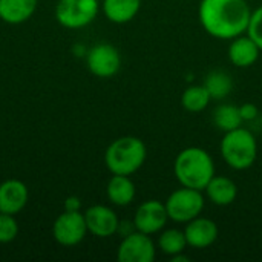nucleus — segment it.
I'll return each mask as SVG.
<instances>
[{
  "instance_id": "nucleus-4",
  "label": "nucleus",
  "mask_w": 262,
  "mask_h": 262,
  "mask_svg": "<svg viewBox=\"0 0 262 262\" xmlns=\"http://www.w3.org/2000/svg\"><path fill=\"white\" fill-rule=\"evenodd\" d=\"M220 152L226 164L235 170L250 169L258 157V143L255 135L244 127L224 132Z\"/></svg>"
},
{
  "instance_id": "nucleus-18",
  "label": "nucleus",
  "mask_w": 262,
  "mask_h": 262,
  "mask_svg": "<svg viewBox=\"0 0 262 262\" xmlns=\"http://www.w3.org/2000/svg\"><path fill=\"white\" fill-rule=\"evenodd\" d=\"M106 195L118 207L129 206L135 198V184L127 175H114L107 183Z\"/></svg>"
},
{
  "instance_id": "nucleus-17",
  "label": "nucleus",
  "mask_w": 262,
  "mask_h": 262,
  "mask_svg": "<svg viewBox=\"0 0 262 262\" xmlns=\"http://www.w3.org/2000/svg\"><path fill=\"white\" fill-rule=\"evenodd\" d=\"M141 0H103V12L112 23L123 25L137 17Z\"/></svg>"
},
{
  "instance_id": "nucleus-8",
  "label": "nucleus",
  "mask_w": 262,
  "mask_h": 262,
  "mask_svg": "<svg viewBox=\"0 0 262 262\" xmlns=\"http://www.w3.org/2000/svg\"><path fill=\"white\" fill-rule=\"evenodd\" d=\"M86 63L91 74L98 78H111L121 68V55L114 45L98 43L86 54Z\"/></svg>"
},
{
  "instance_id": "nucleus-22",
  "label": "nucleus",
  "mask_w": 262,
  "mask_h": 262,
  "mask_svg": "<svg viewBox=\"0 0 262 262\" xmlns=\"http://www.w3.org/2000/svg\"><path fill=\"white\" fill-rule=\"evenodd\" d=\"M186 247H187V239H186L184 230L167 229L158 238V249L170 258L178 253H183Z\"/></svg>"
},
{
  "instance_id": "nucleus-10",
  "label": "nucleus",
  "mask_w": 262,
  "mask_h": 262,
  "mask_svg": "<svg viewBox=\"0 0 262 262\" xmlns=\"http://www.w3.org/2000/svg\"><path fill=\"white\" fill-rule=\"evenodd\" d=\"M169 215L166 210V204L158 200H147L135 212L134 226L138 232L146 235L158 233L167 224Z\"/></svg>"
},
{
  "instance_id": "nucleus-23",
  "label": "nucleus",
  "mask_w": 262,
  "mask_h": 262,
  "mask_svg": "<svg viewBox=\"0 0 262 262\" xmlns=\"http://www.w3.org/2000/svg\"><path fill=\"white\" fill-rule=\"evenodd\" d=\"M18 235V224L14 215L0 212V244L12 243Z\"/></svg>"
},
{
  "instance_id": "nucleus-19",
  "label": "nucleus",
  "mask_w": 262,
  "mask_h": 262,
  "mask_svg": "<svg viewBox=\"0 0 262 262\" xmlns=\"http://www.w3.org/2000/svg\"><path fill=\"white\" fill-rule=\"evenodd\" d=\"M212 101V97L204 84L189 86L181 95V104L189 112H201Z\"/></svg>"
},
{
  "instance_id": "nucleus-13",
  "label": "nucleus",
  "mask_w": 262,
  "mask_h": 262,
  "mask_svg": "<svg viewBox=\"0 0 262 262\" xmlns=\"http://www.w3.org/2000/svg\"><path fill=\"white\" fill-rule=\"evenodd\" d=\"M187 246L193 249H207L218 239V226L215 221L203 216H196L187 223L184 229Z\"/></svg>"
},
{
  "instance_id": "nucleus-14",
  "label": "nucleus",
  "mask_w": 262,
  "mask_h": 262,
  "mask_svg": "<svg viewBox=\"0 0 262 262\" xmlns=\"http://www.w3.org/2000/svg\"><path fill=\"white\" fill-rule=\"evenodd\" d=\"M261 54V48L250 35H238L232 38L229 46V60L233 66L238 68H250L253 66Z\"/></svg>"
},
{
  "instance_id": "nucleus-24",
  "label": "nucleus",
  "mask_w": 262,
  "mask_h": 262,
  "mask_svg": "<svg viewBox=\"0 0 262 262\" xmlns=\"http://www.w3.org/2000/svg\"><path fill=\"white\" fill-rule=\"evenodd\" d=\"M247 35H250L262 51V6L252 11L250 23L247 28Z\"/></svg>"
},
{
  "instance_id": "nucleus-16",
  "label": "nucleus",
  "mask_w": 262,
  "mask_h": 262,
  "mask_svg": "<svg viewBox=\"0 0 262 262\" xmlns=\"http://www.w3.org/2000/svg\"><path fill=\"white\" fill-rule=\"evenodd\" d=\"M37 5L38 0H0V18L9 25H20L34 15Z\"/></svg>"
},
{
  "instance_id": "nucleus-9",
  "label": "nucleus",
  "mask_w": 262,
  "mask_h": 262,
  "mask_svg": "<svg viewBox=\"0 0 262 262\" xmlns=\"http://www.w3.org/2000/svg\"><path fill=\"white\" fill-rule=\"evenodd\" d=\"M155 256L157 249L150 235L138 230L123 236L117 250V259L120 262H152Z\"/></svg>"
},
{
  "instance_id": "nucleus-27",
  "label": "nucleus",
  "mask_w": 262,
  "mask_h": 262,
  "mask_svg": "<svg viewBox=\"0 0 262 262\" xmlns=\"http://www.w3.org/2000/svg\"><path fill=\"white\" fill-rule=\"evenodd\" d=\"M170 261L172 262H189L190 261V258H189V256H184L183 253H178V255L172 256V258H170Z\"/></svg>"
},
{
  "instance_id": "nucleus-26",
  "label": "nucleus",
  "mask_w": 262,
  "mask_h": 262,
  "mask_svg": "<svg viewBox=\"0 0 262 262\" xmlns=\"http://www.w3.org/2000/svg\"><path fill=\"white\" fill-rule=\"evenodd\" d=\"M64 210L68 212H80L81 210V201L77 196H68L64 201Z\"/></svg>"
},
{
  "instance_id": "nucleus-6",
  "label": "nucleus",
  "mask_w": 262,
  "mask_h": 262,
  "mask_svg": "<svg viewBox=\"0 0 262 262\" xmlns=\"http://www.w3.org/2000/svg\"><path fill=\"white\" fill-rule=\"evenodd\" d=\"M98 11V0H58L55 18L63 28L80 29L91 25L97 18Z\"/></svg>"
},
{
  "instance_id": "nucleus-7",
  "label": "nucleus",
  "mask_w": 262,
  "mask_h": 262,
  "mask_svg": "<svg viewBox=\"0 0 262 262\" xmlns=\"http://www.w3.org/2000/svg\"><path fill=\"white\" fill-rule=\"evenodd\" d=\"M88 226L84 220V213L81 212H68L64 210L60 216H57L52 226L54 239L64 247H74L80 244L88 235Z\"/></svg>"
},
{
  "instance_id": "nucleus-5",
  "label": "nucleus",
  "mask_w": 262,
  "mask_h": 262,
  "mask_svg": "<svg viewBox=\"0 0 262 262\" xmlns=\"http://www.w3.org/2000/svg\"><path fill=\"white\" fill-rule=\"evenodd\" d=\"M164 204L169 220L180 224H187L189 221L201 215L206 201L201 190L183 186L181 189L172 192Z\"/></svg>"
},
{
  "instance_id": "nucleus-12",
  "label": "nucleus",
  "mask_w": 262,
  "mask_h": 262,
  "mask_svg": "<svg viewBox=\"0 0 262 262\" xmlns=\"http://www.w3.org/2000/svg\"><path fill=\"white\" fill-rule=\"evenodd\" d=\"M29 200L28 187L20 180H6L0 184V212L8 215L20 213Z\"/></svg>"
},
{
  "instance_id": "nucleus-3",
  "label": "nucleus",
  "mask_w": 262,
  "mask_h": 262,
  "mask_svg": "<svg viewBox=\"0 0 262 262\" xmlns=\"http://www.w3.org/2000/svg\"><path fill=\"white\" fill-rule=\"evenodd\" d=\"M147 149L138 137H120L114 140L104 152V164L112 175L135 173L146 161Z\"/></svg>"
},
{
  "instance_id": "nucleus-11",
  "label": "nucleus",
  "mask_w": 262,
  "mask_h": 262,
  "mask_svg": "<svg viewBox=\"0 0 262 262\" xmlns=\"http://www.w3.org/2000/svg\"><path fill=\"white\" fill-rule=\"evenodd\" d=\"M84 220L88 232L97 238H109L118 232L120 220L117 213L107 206L97 204L89 207L84 212Z\"/></svg>"
},
{
  "instance_id": "nucleus-2",
  "label": "nucleus",
  "mask_w": 262,
  "mask_h": 262,
  "mask_svg": "<svg viewBox=\"0 0 262 262\" xmlns=\"http://www.w3.org/2000/svg\"><path fill=\"white\" fill-rule=\"evenodd\" d=\"M173 172L181 186L203 192L215 177V163L206 149L192 146L177 155Z\"/></svg>"
},
{
  "instance_id": "nucleus-1",
  "label": "nucleus",
  "mask_w": 262,
  "mask_h": 262,
  "mask_svg": "<svg viewBox=\"0 0 262 262\" xmlns=\"http://www.w3.org/2000/svg\"><path fill=\"white\" fill-rule=\"evenodd\" d=\"M198 14L209 35L232 40L247 32L252 9L247 0H201Z\"/></svg>"
},
{
  "instance_id": "nucleus-15",
  "label": "nucleus",
  "mask_w": 262,
  "mask_h": 262,
  "mask_svg": "<svg viewBox=\"0 0 262 262\" xmlns=\"http://www.w3.org/2000/svg\"><path fill=\"white\" fill-rule=\"evenodd\" d=\"M206 193L207 198L215 204V206H230L235 203L238 196V186L233 180L227 177H213L209 184L206 186Z\"/></svg>"
},
{
  "instance_id": "nucleus-21",
  "label": "nucleus",
  "mask_w": 262,
  "mask_h": 262,
  "mask_svg": "<svg viewBox=\"0 0 262 262\" xmlns=\"http://www.w3.org/2000/svg\"><path fill=\"white\" fill-rule=\"evenodd\" d=\"M213 123L220 130L229 132L241 127L244 121L241 118L239 107L233 104H220L213 112Z\"/></svg>"
},
{
  "instance_id": "nucleus-25",
  "label": "nucleus",
  "mask_w": 262,
  "mask_h": 262,
  "mask_svg": "<svg viewBox=\"0 0 262 262\" xmlns=\"http://www.w3.org/2000/svg\"><path fill=\"white\" fill-rule=\"evenodd\" d=\"M239 114L243 121H253L259 115V111L255 103H244L239 106Z\"/></svg>"
},
{
  "instance_id": "nucleus-20",
  "label": "nucleus",
  "mask_w": 262,
  "mask_h": 262,
  "mask_svg": "<svg viewBox=\"0 0 262 262\" xmlns=\"http://www.w3.org/2000/svg\"><path fill=\"white\" fill-rule=\"evenodd\" d=\"M204 86L209 91L212 100H223L232 92L233 80L229 74L223 71H212L210 74H207Z\"/></svg>"
}]
</instances>
